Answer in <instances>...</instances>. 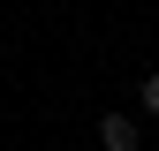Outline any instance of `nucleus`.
Segmentation results:
<instances>
[{"instance_id":"obj_1","label":"nucleus","mask_w":159,"mask_h":151,"mask_svg":"<svg viewBox=\"0 0 159 151\" xmlns=\"http://www.w3.org/2000/svg\"><path fill=\"white\" fill-rule=\"evenodd\" d=\"M98 144L106 151H136V121L129 113H106V121H98Z\"/></svg>"},{"instance_id":"obj_2","label":"nucleus","mask_w":159,"mask_h":151,"mask_svg":"<svg viewBox=\"0 0 159 151\" xmlns=\"http://www.w3.org/2000/svg\"><path fill=\"white\" fill-rule=\"evenodd\" d=\"M144 106H152V113H159V76H144Z\"/></svg>"}]
</instances>
